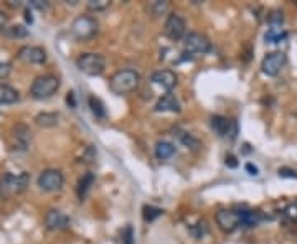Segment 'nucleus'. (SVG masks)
<instances>
[{
    "mask_svg": "<svg viewBox=\"0 0 297 244\" xmlns=\"http://www.w3.org/2000/svg\"><path fill=\"white\" fill-rule=\"evenodd\" d=\"M139 83H141V76L136 69H119L109 79V89L114 94L122 96L136 91Z\"/></svg>",
    "mask_w": 297,
    "mask_h": 244,
    "instance_id": "obj_1",
    "label": "nucleus"
},
{
    "mask_svg": "<svg viewBox=\"0 0 297 244\" xmlns=\"http://www.w3.org/2000/svg\"><path fill=\"white\" fill-rule=\"evenodd\" d=\"M30 185V175L26 171H22L18 175L7 173L0 178V195L10 196V195H20L28 188Z\"/></svg>",
    "mask_w": 297,
    "mask_h": 244,
    "instance_id": "obj_2",
    "label": "nucleus"
},
{
    "mask_svg": "<svg viewBox=\"0 0 297 244\" xmlns=\"http://www.w3.org/2000/svg\"><path fill=\"white\" fill-rule=\"evenodd\" d=\"M97 28H99V23L94 17L79 15L71 23V35L76 40H79V42H86V40H91L96 35Z\"/></svg>",
    "mask_w": 297,
    "mask_h": 244,
    "instance_id": "obj_3",
    "label": "nucleus"
},
{
    "mask_svg": "<svg viewBox=\"0 0 297 244\" xmlns=\"http://www.w3.org/2000/svg\"><path fill=\"white\" fill-rule=\"evenodd\" d=\"M59 88V79L53 75L38 76L30 86V94L35 99H48Z\"/></svg>",
    "mask_w": 297,
    "mask_h": 244,
    "instance_id": "obj_4",
    "label": "nucleus"
},
{
    "mask_svg": "<svg viewBox=\"0 0 297 244\" xmlns=\"http://www.w3.org/2000/svg\"><path fill=\"white\" fill-rule=\"evenodd\" d=\"M78 69L88 76H99L106 69V59L99 53H83L76 61Z\"/></svg>",
    "mask_w": 297,
    "mask_h": 244,
    "instance_id": "obj_5",
    "label": "nucleus"
},
{
    "mask_svg": "<svg viewBox=\"0 0 297 244\" xmlns=\"http://www.w3.org/2000/svg\"><path fill=\"white\" fill-rule=\"evenodd\" d=\"M183 46L185 53H188V55H205L211 50V42L203 33L190 31L183 38Z\"/></svg>",
    "mask_w": 297,
    "mask_h": 244,
    "instance_id": "obj_6",
    "label": "nucleus"
},
{
    "mask_svg": "<svg viewBox=\"0 0 297 244\" xmlns=\"http://www.w3.org/2000/svg\"><path fill=\"white\" fill-rule=\"evenodd\" d=\"M64 183V177L59 170L56 168H48L43 170L42 173L38 177V187L42 188L43 191H58L63 188Z\"/></svg>",
    "mask_w": 297,
    "mask_h": 244,
    "instance_id": "obj_7",
    "label": "nucleus"
},
{
    "mask_svg": "<svg viewBox=\"0 0 297 244\" xmlns=\"http://www.w3.org/2000/svg\"><path fill=\"white\" fill-rule=\"evenodd\" d=\"M286 61H287L286 53H282V51L268 53L261 61V71L266 76H277L281 73V69L284 68Z\"/></svg>",
    "mask_w": 297,
    "mask_h": 244,
    "instance_id": "obj_8",
    "label": "nucleus"
},
{
    "mask_svg": "<svg viewBox=\"0 0 297 244\" xmlns=\"http://www.w3.org/2000/svg\"><path fill=\"white\" fill-rule=\"evenodd\" d=\"M163 31L170 40L178 42V40L185 38V35H187V23H185V20L180 15H177V13H170L167 22H165Z\"/></svg>",
    "mask_w": 297,
    "mask_h": 244,
    "instance_id": "obj_9",
    "label": "nucleus"
},
{
    "mask_svg": "<svg viewBox=\"0 0 297 244\" xmlns=\"http://www.w3.org/2000/svg\"><path fill=\"white\" fill-rule=\"evenodd\" d=\"M211 127L215 129V132L220 137L235 138L236 134H238L236 121H233V119H226L223 116H213V117H211Z\"/></svg>",
    "mask_w": 297,
    "mask_h": 244,
    "instance_id": "obj_10",
    "label": "nucleus"
},
{
    "mask_svg": "<svg viewBox=\"0 0 297 244\" xmlns=\"http://www.w3.org/2000/svg\"><path fill=\"white\" fill-rule=\"evenodd\" d=\"M216 224L224 233H231L240 226V211L235 210H220L215 216Z\"/></svg>",
    "mask_w": 297,
    "mask_h": 244,
    "instance_id": "obj_11",
    "label": "nucleus"
},
{
    "mask_svg": "<svg viewBox=\"0 0 297 244\" xmlns=\"http://www.w3.org/2000/svg\"><path fill=\"white\" fill-rule=\"evenodd\" d=\"M150 81L152 84H155L157 88L170 92L177 86V75L170 69H160V71H155L154 75L150 76Z\"/></svg>",
    "mask_w": 297,
    "mask_h": 244,
    "instance_id": "obj_12",
    "label": "nucleus"
},
{
    "mask_svg": "<svg viewBox=\"0 0 297 244\" xmlns=\"http://www.w3.org/2000/svg\"><path fill=\"white\" fill-rule=\"evenodd\" d=\"M18 58L30 64H43L46 61V51L42 46H23L18 50Z\"/></svg>",
    "mask_w": 297,
    "mask_h": 244,
    "instance_id": "obj_13",
    "label": "nucleus"
},
{
    "mask_svg": "<svg viewBox=\"0 0 297 244\" xmlns=\"http://www.w3.org/2000/svg\"><path fill=\"white\" fill-rule=\"evenodd\" d=\"M70 224V218L59 210H50L45 215V226L50 231H61L66 229Z\"/></svg>",
    "mask_w": 297,
    "mask_h": 244,
    "instance_id": "obj_14",
    "label": "nucleus"
},
{
    "mask_svg": "<svg viewBox=\"0 0 297 244\" xmlns=\"http://www.w3.org/2000/svg\"><path fill=\"white\" fill-rule=\"evenodd\" d=\"M154 109L157 112H180V102H178L175 94L167 92V94H163L160 99H158Z\"/></svg>",
    "mask_w": 297,
    "mask_h": 244,
    "instance_id": "obj_15",
    "label": "nucleus"
},
{
    "mask_svg": "<svg viewBox=\"0 0 297 244\" xmlns=\"http://www.w3.org/2000/svg\"><path fill=\"white\" fill-rule=\"evenodd\" d=\"M13 137H15V142L18 144V147L22 150H25L30 145L31 132H30V129L26 127L25 124H18V125L13 127Z\"/></svg>",
    "mask_w": 297,
    "mask_h": 244,
    "instance_id": "obj_16",
    "label": "nucleus"
},
{
    "mask_svg": "<svg viewBox=\"0 0 297 244\" xmlns=\"http://www.w3.org/2000/svg\"><path fill=\"white\" fill-rule=\"evenodd\" d=\"M262 220V215L259 211H253V210H244L240 211V226H246V228H253L257 226Z\"/></svg>",
    "mask_w": 297,
    "mask_h": 244,
    "instance_id": "obj_17",
    "label": "nucleus"
},
{
    "mask_svg": "<svg viewBox=\"0 0 297 244\" xmlns=\"http://www.w3.org/2000/svg\"><path fill=\"white\" fill-rule=\"evenodd\" d=\"M175 154V145L167 141H160L155 145V157L158 160H167Z\"/></svg>",
    "mask_w": 297,
    "mask_h": 244,
    "instance_id": "obj_18",
    "label": "nucleus"
},
{
    "mask_svg": "<svg viewBox=\"0 0 297 244\" xmlns=\"http://www.w3.org/2000/svg\"><path fill=\"white\" fill-rule=\"evenodd\" d=\"M18 91L9 84H0V104H13L18 101Z\"/></svg>",
    "mask_w": 297,
    "mask_h": 244,
    "instance_id": "obj_19",
    "label": "nucleus"
},
{
    "mask_svg": "<svg viewBox=\"0 0 297 244\" xmlns=\"http://www.w3.org/2000/svg\"><path fill=\"white\" fill-rule=\"evenodd\" d=\"M178 137V141H180L185 147H188V149H198L200 147V141H198L196 137H193L191 134H188V132H183V130H175V134Z\"/></svg>",
    "mask_w": 297,
    "mask_h": 244,
    "instance_id": "obj_20",
    "label": "nucleus"
},
{
    "mask_svg": "<svg viewBox=\"0 0 297 244\" xmlns=\"http://www.w3.org/2000/svg\"><path fill=\"white\" fill-rule=\"evenodd\" d=\"M286 38H287V33L284 31L282 28H269L266 31V35H264L266 43H281Z\"/></svg>",
    "mask_w": 297,
    "mask_h": 244,
    "instance_id": "obj_21",
    "label": "nucleus"
},
{
    "mask_svg": "<svg viewBox=\"0 0 297 244\" xmlns=\"http://www.w3.org/2000/svg\"><path fill=\"white\" fill-rule=\"evenodd\" d=\"M35 121L42 127H53V125L58 124V114H55V112H43V114L37 116Z\"/></svg>",
    "mask_w": 297,
    "mask_h": 244,
    "instance_id": "obj_22",
    "label": "nucleus"
},
{
    "mask_svg": "<svg viewBox=\"0 0 297 244\" xmlns=\"http://www.w3.org/2000/svg\"><path fill=\"white\" fill-rule=\"evenodd\" d=\"M92 183H94V175H92V173H86V175H83L81 180H79V183H78V196L81 198V200L86 196V193L89 191Z\"/></svg>",
    "mask_w": 297,
    "mask_h": 244,
    "instance_id": "obj_23",
    "label": "nucleus"
},
{
    "mask_svg": "<svg viewBox=\"0 0 297 244\" xmlns=\"http://www.w3.org/2000/svg\"><path fill=\"white\" fill-rule=\"evenodd\" d=\"M88 102H89L91 112H92V114H94L97 119H104V117H106V109H104V104H103L101 99L96 97V96H89Z\"/></svg>",
    "mask_w": 297,
    "mask_h": 244,
    "instance_id": "obj_24",
    "label": "nucleus"
},
{
    "mask_svg": "<svg viewBox=\"0 0 297 244\" xmlns=\"http://www.w3.org/2000/svg\"><path fill=\"white\" fill-rule=\"evenodd\" d=\"M147 10L154 17H158V15H162V13H165L169 10V2H165V0H155V2H150L147 5Z\"/></svg>",
    "mask_w": 297,
    "mask_h": 244,
    "instance_id": "obj_25",
    "label": "nucleus"
},
{
    "mask_svg": "<svg viewBox=\"0 0 297 244\" xmlns=\"http://www.w3.org/2000/svg\"><path fill=\"white\" fill-rule=\"evenodd\" d=\"M268 23L271 25V28H281V25L284 23V13L281 10H273L268 15Z\"/></svg>",
    "mask_w": 297,
    "mask_h": 244,
    "instance_id": "obj_26",
    "label": "nucleus"
},
{
    "mask_svg": "<svg viewBox=\"0 0 297 244\" xmlns=\"http://www.w3.org/2000/svg\"><path fill=\"white\" fill-rule=\"evenodd\" d=\"M163 215V211L160 208H157V206H150V204H145L144 206V220L145 221H149L152 223L154 220H157L158 216H162Z\"/></svg>",
    "mask_w": 297,
    "mask_h": 244,
    "instance_id": "obj_27",
    "label": "nucleus"
},
{
    "mask_svg": "<svg viewBox=\"0 0 297 244\" xmlns=\"http://www.w3.org/2000/svg\"><path fill=\"white\" fill-rule=\"evenodd\" d=\"M190 233H191V236H193V237H196V239L203 237L205 234L208 233L207 221H198L196 224H193V226H190Z\"/></svg>",
    "mask_w": 297,
    "mask_h": 244,
    "instance_id": "obj_28",
    "label": "nucleus"
},
{
    "mask_svg": "<svg viewBox=\"0 0 297 244\" xmlns=\"http://www.w3.org/2000/svg\"><path fill=\"white\" fill-rule=\"evenodd\" d=\"M109 7V0H89L88 2V9L89 10H94V12H99V10H104Z\"/></svg>",
    "mask_w": 297,
    "mask_h": 244,
    "instance_id": "obj_29",
    "label": "nucleus"
},
{
    "mask_svg": "<svg viewBox=\"0 0 297 244\" xmlns=\"http://www.w3.org/2000/svg\"><path fill=\"white\" fill-rule=\"evenodd\" d=\"M121 242L122 244H134V231H132V226H125L122 229Z\"/></svg>",
    "mask_w": 297,
    "mask_h": 244,
    "instance_id": "obj_30",
    "label": "nucleus"
},
{
    "mask_svg": "<svg viewBox=\"0 0 297 244\" xmlns=\"http://www.w3.org/2000/svg\"><path fill=\"white\" fill-rule=\"evenodd\" d=\"M284 218H287L289 221H297V203L289 204V206L282 211Z\"/></svg>",
    "mask_w": 297,
    "mask_h": 244,
    "instance_id": "obj_31",
    "label": "nucleus"
},
{
    "mask_svg": "<svg viewBox=\"0 0 297 244\" xmlns=\"http://www.w3.org/2000/svg\"><path fill=\"white\" fill-rule=\"evenodd\" d=\"M9 33L12 37H17V38H25L26 35H28V28H25L23 25H15L12 26V28L9 30Z\"/></svg>",
    "mask_w": 297,
    "mask_h": 244,
    "instance_id": "obj_32",
    "label": "nucleus"
},
{
    "mask_svg": "<svg viewBox=\"0 0 297 244\" xmlns=\"http://www.w3.org/2000/svg\"><path fill=\"white\" fill-rule=\"evenodd\" d=\"M277 175H279L281 178H297V171L289 168V167H281L279 170H277Z\"/></svg>",
    "mask_w": 297,
    "mask_h": 244,
    "instance_id": "obj_33",
    "label": "nucleus"
},
{
    "mask_svg": "<svg viewBox=\"0 0 297 244\" xmlns=\"http://www.w3.org/2000/svg\"><path fill=\"white\" fill-rule=\"evenodd\" d=\"M10 71H12V66H10L9 63H4V61H0V79H5V78H9Z\"/></svg>",
    "mask_w": 297,
    "mask_h": 244,
    "instance_id": "obj_34",
    "label": "nucleus"
},
{
    "mask_svg": "<svg viewBox=\"0 0 297 244\" xmlns=\"http://www.w3.org/2000/svg\"><path fill=\"white\" fill-rule=\"evenodd\" d=\"M33 7H37V9L40 10H46L48 9V2H42V0H33V2H30Z\"/></svg>",
    "mask_w": 297,
    "mask_h": 244,
    "instance_id": "obj_35",
    "label": "nucleus"
},
{
    "mask_svg": "<svg viewBox=\"0 0 297 244\" xmlns=\"http://www.w3.org/2000/svg\"><path fill=\"white\" fill-rule=\"evenodd\" d=\"M226 165H228L229 168H236V167H238L236 157H233V155H228V157H226Z\"/></svg>",
    "mask_w": 297,
    "mask_h": 244,
    "instance_id": "obj_36",
    "label": "nucleus"
},
{
    "mask_svg": "<svg viewBox=\"0 0 297 244\" xmlns=\"http://www.w3.org/2000/svg\"><path fill=\"white\" fill-rule=\"evenodd\" d=\"M7 22H9V18H7V15H5V13H4L2 10H0V30L5 28V26H7Z\"/></svg>",
    "mask_w": 297,
    "mask_h": 244,
    "instance_id": "obj_37",
    "label": "nucleus"
},
{
    "mask_svg": "<svg viewBox=\"0 0 297 244\" xmlns=\"http://www.w3.org/2000/svg\"><path fill=\"white\" fill-rule=\"evenodd\" d=\"M246 171H249V175H257V167H254L253 163H246Z\"/></svg>",
    "mask_w": 297,
    "mask_h": 244,
    "instance_id": "obj_38",
    "label": "nucleus"
},
{
    "mask_svg": "<svg viewBox=\"0 0 297 244\" xmlns=\"http://www.w3.org/2000/svg\"><path fill=\"white\" fill-rule=\"evenodd\" d=\"M66 101H68V104H71V108H75V106H76V102H75V94H73V92H70L68 99H66Z\"/></svg>",
    "mask_w": 297,
    "mask_h": 244,
    "instance_id": "obj_39",
    "label": "nucleus"
}]
</instances>
